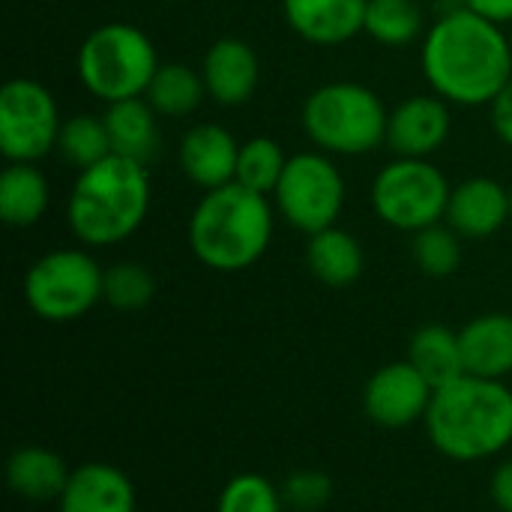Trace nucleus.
<instances>
[{"instance_id": "f257e3e1", "label": "nucleus", "mask_w": 512, "mask_h": 512, "mask_svg": "<svg viewBox=\"0 0 512 512\" xmlns=\"http://www.w3.org/2000/svg\"><path fill=\"white\" fill-rule=\"evenodd\" d=\"M420 63L441 99L489 105L512 78V39L501 24L462 6L432 24Z\"/></svg>"}, {"instance_id": "f03ea898", "label": "nucleus", "mask_w": 512, "mask_h": 512, "mask_svg": "<svg viewBox=\"0 0 512 512\" xmlns=\"http://www.w3.org/2000/svg\"><path fill=\"white\" fill-rule=\"evenodd\" d=\"M426 432L435 450L453 462H483L512 444V390L504 381L462 375L435 390Z\"/></svg>"}, {"instance_id": "7ed1b4c3", "label": "nucleus", "mask_w": 512, "mask_h": 512, "mask_svg": "<svg viewBox=\"0 0 512 512\" xmlns=\"http://www.w3.org/2000/svg\"><path fill=\"white\" fill-rule=\"evenodd\" d=\"M150 210L147 165L111 153L108 159L78 171L69 195L66 219L84 246H117L132 237Z\"/></svg>"}, {"instance_id": "20e7f679", "label": "nucleus", "mask_w": 512, "mask_h": 512, "mask_svg": "<svg viewBox=\"0 0 512 512\" xmlns=\"http://www.w3.org/2000/svg\"><path fill=\"white\" fill-rule=\"evenodd\" d=\"M273 240V207L240 183L210 189L189 219L192 255L216 273L252 267Z\"/></svg>"}, {"instance_id": "39448f33", "label": "nucleus", "mask_w": 512, "mask_h": 512, "mask_svg": "<svg viewBox=\"0 0 512 512\" xmlns=\"http://www.w3.org/2000/svg\"><path fill=\"white\" fill-rule=\"evenodd\" d=\"M390 111L381 96L357 81H330L312 90L303 105V129L336 156H363L387 141Z\"/></svg>"}, {"instance_id": "423d86ee", "label": "nucleus", "mask_w": 512, "mask_h": 512, "mask_svg": "<svg viewBox=\"0 0 512 512\" xmlns=\"http://www.w3.org/2000/svg\"><path fill=\"white\" fill-rule=\"evenodd\" d=\"M75 66L81 84L111 105L144 96L159 69V57L144 30L126 21H108L81 42Z\"/></svg>"}, {"instance_id": "0eeeda50", "label": "nucleus", "mask_w": 512, "mask_h": 512, "mask_svg": "<svg viewBox=\"0 0 512 512\" xmlns=\"http://www.w3.org/2000/svg\"><path fill=\"white\" fill-rule=\"evenodd\" d=\"M105 270L90 252L54 249L33 261L24 276V300L30 312L51 324L84 318L102 300Z\"/></svg>"}, {"instance_id": "6e6552de", "label": "nucleus", "mask_w": 512, "mask_h": 512, "mask_svg": "<svg viewBox=\"0 0 512 512\" xmlns=\"http://www.w3.org/2000/svg\"><path fill=\"white\" fill-rule=\"evenodd\" d=\"M450 183L429 159H402L384 165L372 183V207L396 231L417 234L447 216Z\"/></svg>"}, {"instance_id": "1a4fd4ad", "label": "nucleus", "mask_w": 512, "mask_h": 512, "mask_svg": "<svg viewBox=\"0 0 512 512\" xmlns=\"http://www.w3.org/2000/svg\"><path fill=\"white\" fill-rule=\"evenodd\" d=\"M279 213L303 234L333 228L345 207L342 171L324 153H297L288 159L285 174L273 192Z\"/></svg>"}, {"instance_id": "9d476101", "label": "nucleus", "mask_w": 512, "mask_h": 512, "mask_svg": "<svg viewBox=\"0 0 512 512\" xmlns=\"http://www.w3.org/2000/svg\"><path fill=\"white\" fill-rule=\"evenodd\" d=\"M60 111L51 90L33 78H12L0 90V153L9 162H39L57 150Z\"/></svg>"}, {"instance_id": "9b49d317", "label": "nucleus", "mask_w": 512, "mask_h": 512, "mask_svg": "<svg viewBox=\"0 0 512 512\" xmlns=\"http://www.w3.org/2000/svg\"><path fill=\"white\" fill-rule=\"evenodd\" d=\"M432 396H435V387L408 360H396V363L381 366L366 381L363 411L375 426L399 432L426 420Z\"/></svg>"}, {"instance_id": "f8f14e48", "label": "nucleus", "mask_w": 512, "mask_h": 512, "mask_svg": "<svg viewBox=\"0 0 512 512\" xmlns=\"http://www.w3.org/2000/svg\"><path fill=\"white\" fill-rule=\"evenodd\" d=\"M450 108L441 96H411L390 111L387 144L402 159H429L450 138Z\"/></svg>"}, {"instance_id": "ddd939ff", "label": "nucleus", "mask_w": 512, "mask_h": 512, "mask_svg": "<svg viewBox=\"0 0 512 512\" xmlns=\"http://www.w3.org/2000/svg\"><path fill=\"white\" fill-rule=\"evenodd\" d=\"M201 75H204L207 96L225 108H234V105H246L255 96L261 81V60L249 42L237 36H225L207 48Z\"/></svg>"}, {"instance_id": "4468645a", "label": "nucleus", "mask_w": 512, "mask_h": 512, "mask_svg": "<svg viewBox=\"0 0 512 512\" xmlns=\"http://www.w3.org/2000/svg\"><path fill=\"white\" fill-rule=\"evenodd\" d=\"M237 159H240V144L237 138L216 123H198L192 126L177 150L180 171L186 180H192L201 189H219L234 183L237 177Z\"/></svg>"}, {"instance_id": "2eb2a0df", "label": "nucleus", "mask_w": 512, "mask_h": 512, "mask_svg": "<svg viewBox=\"0 0 512 512\" xmlns=\"http://www.w3.org/2000/svg\"><path fill=\"white\" fill-rule=\"evenodd\" d=\"M510 219V189L492 177H471L450 192L444 222L465 240H486Z\"/></svg>"}, {"instance_id": "dca6fc26", "label": "nucleus", "mask_w": 512, "mask_h": 512, "mask_svg": "<svg viewBox=\"0 0 512 512\" xmlns=\"http://www.w3.org/2000/svg\"><path fill=\"white\" fill-rule=\"evenodd\" d=\"M369 0H282L288 27L312 45H342L366 30Z\"/></svg>"}, {"instance_id": "f3484780", "label": "nucleus", "mask_w": 512, "mask_h": 512, "mask_svg": "<svg viewBox=\"0 0 512 512\" xmlns=\"http://www.w3.org/2000/svg\"><path fill=\"white\" fill-rule=\"evenodd\" d=\"M138 498L132 480L108 462H84L72 468L57 512H135Z\"/></svg>"}, {"instance_id": "a211bd4d", "label": "nucleus", "mask_w": 512, "mask_h": 512, "mask_svg": "<svg viewBox=\"0 0 512 512\" xmlns=\"http://www.w3.org/2000/svg\"><path fill=\"white\" fill-rule=\"evenodd\" d=\"M459 339L468 375L492 381H504L512 375V315H480L459 330Z\"/></svg>"}, {"instance_id": "6ab92c4d", "label": "nucleus", "mask_w": 512, "mask_h": 512, "mask_svg": "<svg viewBox=\"0 0 512 512\" xmlns=\"http://www.w3.org/2000/svg\"><path fill=\"white\" fill-rule=\"evenodd\" d=\"M69 477H72V468L63 462V456L48 447H39V444H24V447L12 450V456L6 462L9 489L30 504L60 501Z\"/></svg>"}, {"instance_id": "aec40b11", "label": "nucleus", "mask_w": 512, "mask_h": 512, "mask_svg": "<svg viewBox=\"0 0 512 512\" xmlns=\"http://www.w3.org/2000/svg\"><path fill=\"white\" fill-rule=\"evenodd\" d=\"M102 117H105V126H108L111 150L117 156L135 159L141 165H147L156 156V150H159V120H156L153 105L144 96L111 102Z\"/></svg>"}, {"instance_id": "412c9836", "label": "nucleus", "mask_w": 512, "mask_h": 512, "mask_svg": "<svg viewBox=\"0 0 512 512\" xmlns=\"http://www.w3.org/2000/svg\"><path fill=\"white\" fill-rule=\"evenodd\" d=\"M306 264L321 285L348 288L363 276V249L351 231L333 225L309 237Z\"/></svg>"}, {"instance_id": "4be33fe9", "label": "nucleus", "mask_w": 512, "mask_h": 512, "mask_svg": "<svg viewBox=\"0 0 512 512\" xmlns=\"http://www.w3.org/2000/svg\"><path fill=\"white\" fill-rule=\"evenodd\" d=\"M435 390L459 381L465 372L462 339L447 324H426L411 336L408 357H405Z\"/></svg>"}, {"instance_id": "5701e85b", "label": "nucleus", "mask_w": 512, "mask_h": 512, "mask_svg": "<svg viewBox=\"0 0 512 512\" xmlns=\"http://www.w3.org/2000/svg\"><path fill=\"white\" fill-rule=\"evenodd\" d=\"M48 177L36 168V162H9L0 174V216L12 228L36 225L48 210Z\"/></svg>"}, {"instance_id": "b1692460", "label": "nucleus", "mask_w": 512, "mask_h": 512, "mask_svg": "<svg viewBox=\"0 0 512 512\" xmlns=\"http://www.w3.org/2000/svg\"><path fill=\"white\" fill-rule=\"evenodd\" d=\"M207 96L204 75L186 63H159L144 99L162 117H186Z\"/></svg>"}, {"instance_id": "393cba45", "label": "nucleus", "mask_w": 512, "mask_h": 512, "mask_svg": "<svg viewBox=\"0 0 512 512\" xmlns=\"http://www.w3.org/2000/svg\"><path fill=\"white\" fill-rule=\"evenodd\" d=\"M57 153L75 165L78 171L108 159L111 150V138H108V126L105 117H93V114H75L69 120H63L60 135H57Z\"/></svg>"}, {"instance_id": "a878e982", "label": "nucleus", "mask_w": 512, "mask_h": 512, "mask_svg": "<svg viewBox=\"0 0 512 512\" xmlns=\"http://www.w3.org/2000/svg\"><path fill=\"white\" fill-rule=\"evenodd\" d=\"M285 165H288V156L279 147V141H273L267 135H255L240 144L234 183H240L258 195H273L285 174Z\"/></svg>"}, {"instance_id": "bb28decb", "label": "nucleus", "mask_w": 512, "mask_h": 512, "mask_svg": "<svg viewBox=\"0 0 512 512\" xmlns=\"http://www.w3.org/2000/svg\"><path fill=\"white\" fill-rule=\"evenodd\" d=\"M423 30V12L414 0H369L366 33L390 48L408 45Z\"/></svg>"}, {"instance_id": "cd10ccee", "label": "nucleus", "mask_w": 512, "mask_h": 512, "mask_svg": "<svg viewBox=\"0 0 512 512\" xmlns=\"http://www.w3.org/2000/svg\"><path fill=\"white\" fill-rule=\"evenodd\" d=\"M417 267L432 279H447L462 264V237L447 225L435 222L429 228H420L411 243Z\"/></svg>"}, {"instance_id": "c85d7f7f", "label": "nucleus", "mask_w": 512, "mask_h": 512, "mask_svg": "<svg viewBox=\"0 0 512 512\" xmlns=\"http://www.w3.org/2000/svg\"><path fill=\"white\" fill-rule=\"evenodd\" d=\"M156 294V282L153 273L135 261H120L114 267L105 270V285H102V300L111 309L120 312H138L144 306H150Z\"/></svg>"}, {"instance_id": "c756f323", "label": "nucleus", "mask_w": 512, "mask_h": 512, "mask_svg": "<svg viewBox=\"0 0 512 512\" xmlns=\"http://www.w3.org/2000/svg\"><path fill=\"white\" fill-rule=\"evenodd\" d=\"M216 512H285L282 492L261 474H237L219 492Z\"/></svg>"}, {"instance_id": "7c9ffc66", "label": "nucleus", "mask_w": 512, "mask_h": 512, "mask_svg": "<svg viewBox=\"0 0 512 512\" xmlns=\"http://www.w3.org/2000/svg\"><path fill=\"white\" fill-rule=\"evenodd\" d=\"M279 492H282L285 510L321 512L333 498V480H330V474H324L318 468H300V471L288 474V480L282 483Z\"/></svg>"}, {"instance_id": "2f4dec72", "label": "nucleus", "mask_w": 512, "mask_h": 512, "mask_svg": "<svg viewBox=\"0 0 512 512\" xmlns=\"http://www.w3.org/2000/svg\"><path fill=\"white\" fill-rule=\"evenodd\" d=\"M492 108V126H495V135L510 144L512 147V78L504 84V90L489 102Z\"/></svg>"}, {"instance_id": "473e14b6", "label": "nucleus", "mask_w": 512, "mask_h": 512, "mask_svg": "<svg viewBox=\"0 0 512 512\" xmlns=\"http://www.w3.org/2000/svg\"><path fill=\"white\" fill-rule=\"evenodd\" d=\"M489 495L495 501V507L501 512H512V459L501 462L492 474V483H489Z\"/></svg>"}, {"instance_id": "72a5a7b5", "label": "nucleus", "mask_w": 512, "mask_h": 512, "mask_svg": "<svg viewBox=\"0 0 512 512\" xmlns=\"http://www.w3.org/2000/svg\"><path fill=\"white\" fill-rule=\"evenodd\" d=\"M465 9L477 12L492 24H512V0H465Z\"/></svg>"}, {"instance_id": "f704fd0d", "label": "nucleus", "mask_w": 512, "mask_h": 512, "mask_svg": "<svg viewBox=\"0 0 512 512\" xmlns=\"http://www.w3.org/2000/svg\"><path fill=\"white\" fill-rule=\"evenodd\" d=\"M510 219H512V186H510Z\"/></svg>"}, {"instance_id": "c9c22d12", "label": "nucleus", "mask_w": 512, "mask_h": 512, "mask_svg": "<svg viewBox=\"0 0 512 512\" xmlns=\"http://www.w3.org/2000/svg\"><path fill=\"white\" fill-rule=\"evenodd\" d=\"M510 27H512V24H510ZM510 39H512V30H510Z\"/></svg>"}]
</instances>
